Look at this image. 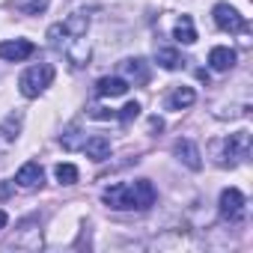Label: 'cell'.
Masks as SVG:
<instances>
[{
    "label": "cell",
    "instance_id": "6da1fadb",
    "mask_svg": "<svg viewBox=\"0 0 253 253\" xmlns=\"http://www.w3.org/2000/svg\"><path fill=\"white\" fill-rule=\"evenodd\" d=\"M155 185L149 179H137V182H119V185H110L104 188L101 200L107 203V209H116V211H128V209H140L146 211L152 203H155Z\"/></svg>",
    "mask_w": 253,
    "mask_h": 253
},
{
    "label": "cell",
    "instance_id": "7a4b0ae2",
    "mask_svg": "<svg viewBox=\"0 0 253 253\" xmlns=\"http://www.w3.org/2000/svg\"><path fill=\"white\" fill-rule=\"evenodd\" d=\"M51 81H54V66H51V63H39V66H30V69L21 75L18 89H21L24 98H39V95L51 86Z\"/></svg>",
    "mask_w": 253,
    "mask_h": 253
},
{
    "label": "cell",
    "instance_id": "3957f363",
    "mask_svg": "<svg viewBox=\"0 0 253 253\" xmlns=\"http://www.w3.org/2000/svg\"><path fill=\"white\" fill-rule=\"evenodd\" d=\"M18 229H21L18 238H12L6 247H15V250H39L42 247V229H39V220L36 217H27Z\"/></svg>",
    "mask_w": 253,
    "mask_h": 253
},
{
    "label": "cell",
    "instance_id": "277c9868",
    "mask_svg": "<svg viewBox=\"0 0 253 253\" xmlns=\"http://www.w3.org/2000/svg\"><path fill=\"white\" fill-rule=\"evenodd\" d=\"M211 18H214V24H217L220 30H226V33H244V30H247L244 15H238V9H232L229 3H217V6L211 9Z\"/></svg>",
    "mask_w": 253,
    "mask_h": 253
},
{
    "label": "cell",
    "instance_id": "5b68a950",
    "mask_svg": "<svg viewBox=\"0 0 253 253\" xmlns=\"http://www.w3.org/2000/svg\"><path fill=\"white\" fill-rule=\"evenodd\" d=\"M220 217L223 220H232V223L244 217V194L238 188L220 191Z\"/></svg>",
    "mask_w": 253,
    "mask_h": 253
},
{
    "label": "cell",
    "instance_id": "8992f818",
    "mask_svg": "<svg viewBox=\"0 0 253 253\" xmlns=\"http://www.w3.org/2000/svg\"><path fill=\"white\" fill-rule=\"evenodd\" d=\"M36 45L30 39H12V42H0V60L6 63H21L27 57H33Z\"/></svg>",
    "mask_w": 253,
    "mask_h": 253
},
{
    "label": "cell",
    "instance_id": "52a82bcc",
    "mask_svg": "<svg viewBox=\"0 0 253 253\" xmlns=\"http://www.w3.org/2000/svg\"><path fill=\"white\" fill-rule=\"evenodd\" d=\"M15 182H18V188H24V191H36V188H42V182H45V170H42L36 161H27V164L15 173Z\"/></svg>",
    "mask_w": 253,
    "mask_h": 253
},
{
    "label": "cell",
    "instance_id": "ba28073f",
    "mask_svg": "<svg viewBox=\"0 0 253 253\" xmlns=\"http://www.w3.org/2000/svg\"><path fill=\"white\" fill-rule=\"evenodd\" d=\"M223 152H226V161H229V164L247 158V155H250V134H247V131H235V134H229Z\"/></svg>",
    "mask_w": 253,
    "mask_h": 253
},
{
    "label": "cell",
    "instance_id": "9c48e42d",
    "mask_svg": "<svg viewBox=\"0 0 253 253\" xmlns=\"http://www.w3.org/2000/svg\"><path fill=\"white\" fill-rule=\"evenodd\" d=\"M81 149H84L86 158H92V161H107V158H110V137H104V134H92V137L84 140Z\"/></svg>",
    "mask_w": 253,
    "mask_h": 253
},
{
    "label": "cell",
    "instance_id": "30bf717a",
    "mask_svg": "<svg viewBox=\"0 0 253 253\" xmlns=\"http://www.w3.org/2000/svg\"><path fill=\"white\" fill-rule=\"evenodd\" d=\"M125 92H128V81L125 78H101L95 84V95H101V98H116Z\"/></svg>",
    "mask_w": 253,
    "mask_h": 253
},
{
    "label": "cell",
    "instance_id": "8fae6325",
    "mask_svg": "<svg viewBox=\"0 0 253 253\" xmlns=\"http://www.w3.org/2000/svg\"><path fill=\"white\" fill-rule=\"evenodd\" d=\"M173 152H176L179 161H185V167H191V170H200V167H203V161H200V149H197L191 140H176Z\"/></svg>",
    "mask_w": 253,
    "mask_h": 253
},
{
    "label": "cell",
    "instance_id": "7c38bea8",
    "mask_svg": "<svg viewBox=\"0 0 253 253\" xmlns=\"http://www.w3.org/2000/svg\"><path fill=\"white\" fill-rule=\"evenodd\" d=\"M209 66H211L214 72H229V69L235 66V51H232V48H223V45L211 48V54H209Z\"/></svg>",
    "mask_w": 253,
    "mask_h": 253
},
{
    "label": "cell",
    "instance_id": "4fadbf2b",
    "mask_svg": "<svg viewBox=\"0 0 253 253\" xmlns=\"http://www.w3.org/2000/svg\"><path fill=\"white\" fill-rule=\"evenodd\" d=\"M197 101V92L191 89V86H176L173 92H170V98H167V107L170 110H185V107H191Z\"/></svg>",
    "mask_w": 253,
    "mask_h": 253
},
{
    "label": "cell",
    "instance_id": "5bb4252c",
    "mask_svg": "<svg viewBox=\"0 0 253 253\" xmlns=\"http://www.w3.org/2000/svg\"><path fill=\"white\" fill-rule=\"evenodd\" d=\"M173 36H176L182 45H194V42H197V30H194V21H191V15H182V18L176 21V27H173Z\"/></svg>",
    "mask_w": 253,
    "mask_h": 253
},
{
    "label": "cell",
    "instance_id": "9a60e30c",
    "mask_svg": "<svg viewBox=\"0 0 253 253\" xmlns=\"http://www.w3.org/2000/svg\"><path fill=\"white\" fill-rule=\"evenodd\" d=\"M122 69H125V75H128L134 84H146L149 81V66H146V60H125L122 63Z\"/></svg>",
    "mask_w": 253,
    "mask_h": 253
},
{
    "label": "cell",
    "instance_id": "2e32d148",
    "mask_svg": "<svg viewBox=\"0 0 253 253\" xmlns=\"http://www.w3.org/2000/svg\"><path fill=\"white\" fill-rule=\"evenodd\" d=\"M12 6H15L21 15H42V12L51 6V0H12Z\"/></svg>",
    "mask_w": 253,
    "mask_h": 253
},
{
    "label": "cell",
    "instance_id": "e0dca14e",
    "mask_svg": "<svg viewBox=\"0 0 253 253\" xmlns=\"http://www.w3.org/2000/svg\"><path fill=\"white\" fill-rule=\"evenodd\" d=\"M155 60H158V66H164V69H179L182 66V54L176 51V48H158L155 51Z\"/></svg>",
    "mask_w": 253,
    "mask_h": 253
},
{
    "label": "cell",
    "instance_id": "ac0fdd59",
    "mask_svg": "<svg viewBox=\"0 0 253 253\" xmlns=\"http://www.w3.org/2000/svg\"><path fill=\"white\" fill-rule=\"evenodd\" d=\"M18 125H21V113L6 116V122L0 125V137H3V140H15L18 137Z\"/></svg>",
    "mask_w": 253,
    "mask_h": 253
},
{
    "label": "cell",
    "instance_id": "d6986e66",
    "mask_svg": "<svg viewBox=\"0 0 253 253\" xmlns=\"http://www.w3.org/2000/svg\"><path fill=\"white\" fill-rule=\"evenodd\" d=\"M57 182L60 185H75L78 182V167L75 164H57Z\"/></svg>",
    "mask_w": 253,
    "mask_h": 253
},
{
    "label": "cell",
    "instance_id": "ffe728a7",
    "mask_svg": "<svg viewBox=\"0 0 253 253\" xmlns=\"http://www.w3.org/2000/svg\"><path fill=\"white\" fill-rule=\"evenodd\" d=\"M137 116H140V104H137V101H128V104H125V107H122V110L116 113V119H119L122 125H128V122H134Z\"/></svg>",
    "mask_w": 253,
    "mask_h": 253
},
{
    "label": "cell",
    "instance_id": "44dd1931",
    "mask_svg": "<svg viewBox=\"0 0 253 253\" xmlns=\"http://www.w3.org/2000/svg\"><path fill=\"white\" fill-rule=\"evenodd\" d=\"M60 143H63V149H78V146H84V140H81V134H78V125H72V128L60 137Z\"/></svg>",
    "mask_w": 253,
    "mask_h": 253
},
{
    "label": "cell",
    "instance_id": "7402d4cb",
    "mask_svg": "<svg viewBox=\"0 0 253 253\" xmlns=\"http://www.w3.org/2000/svg\"><path fill=\"white\" fill-rule=\"evenodd\" d=\"M92 119H116V110H107V107H92L89 110Z\"/></svg>",
    "mask_w": 253,
    "mask_h": 253
},
{
    "label": "cell",
    "instance_id": "603a6c76",
    "mask_svg": "<svg viewBox=\"0 0 253 253\" xmlns=\"http://www.w3.org/2000/svg\"><path fill=\"white\" fill-rule=\"evenodd\" d=\"M12 185H15V182H0V200H6V197L12 194Z\"/></svg>",
    "mask_w": 253,
    "mask_h": 253
},
{
    "label": "cell",
    "instance_id": "cb8c5ba5",
    "mask_svg": "<svg viewBox=\"0 0 253 253\" xmlns=\"http://www.w3.org/2000/svg\"><path fill=\"white\" fill-rule=\"evenodd\" d=\"M149 125H152V128H155V131H161V128H164V119H158V116H152V122H149Z\"/></svg>",
    "mask_w": 253,
    "mask_h": 253
},
{
    "label": "cell",
    "instance_id": "d4e9b609",
    "mask_svg": "<svg viewBox=\"0 0 253 253\" xmlns=\"http://www.w3.org/2000/svg\"><path fill=\"white\" fill-rule=\"evenodd\" d=\"M6 220H9V217H6V211H3V209H0V229H3V226H6Z\"/></svg>",
    "mask_w": 253,
    "mask_h": 253
}]
</instances>
